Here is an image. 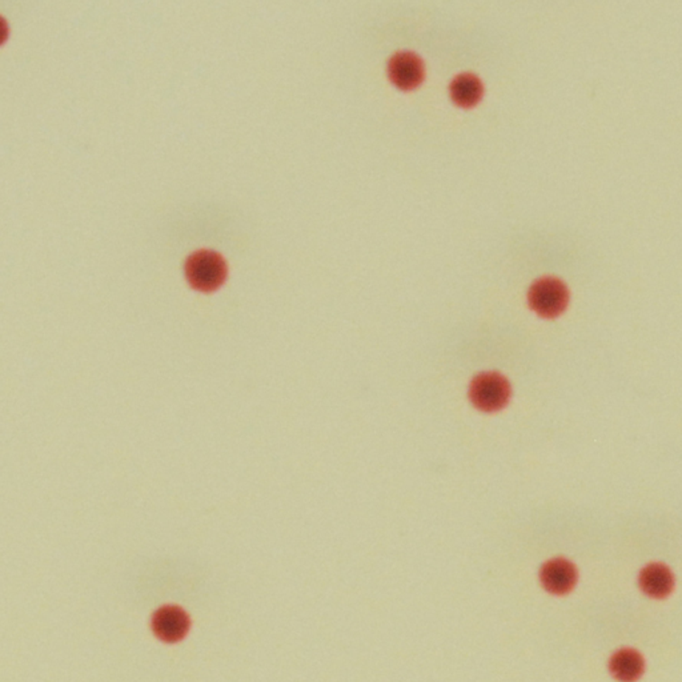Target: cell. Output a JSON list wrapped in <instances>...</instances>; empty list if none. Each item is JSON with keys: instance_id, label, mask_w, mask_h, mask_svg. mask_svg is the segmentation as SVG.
<instances>
[{"instance_id": "1", "label": "cell", "mask_w": 682, "mask_h": 682, "mask_svg": "<svg viewBox=\"0 0 682 682\" xmlns=\"http://www.w3.org/2000/svg\"><path fill=\"white\" fill-rule=\"evenodd\" d=\"M185 276L193 288L210 292L220 287L227 276V263L215 249L201 248L188 255Z\"/></svg>"}, {"instance_id": "2", "label": "cell", "mask_w": 682, "mask_h": 682, "mask_svg": "<svg viewBox=\"0 0 682 682\" xmlns=\"http://www.w3.org/2000/svg\"><path fill=\"white\" fill-rule=\"evenodd\" d=\"M510 388L508 381L499 373H482L474 378L471 386V400L480 411L496 412L504 408L509 400Z\"/></svg>"}, {"instance_id": "3", "label": "cell", "mask_w": 682, "mask_h": 682, "mask_svg": "<svg viewBox=\"0 0 682 682\" xmlns=\"http://www.w3.org/2000/svg\"><path fill=\"white\" fill-rule=\"evenodd\" d=\"M530 307L544 317H556L565 310L568 304V289L563 282L555 277L537 280L529 289Z\"/></svg>"}, {"instance_id": "4", "label": "cell", "mask_w": 682, "mask_h": 682, "mask_svg": "<svg viewBox=\"0 0 682 682\" xmlns=\"http://www.w3.org/2000/svg\"><path fill=\"white\" fill-rule=\"evenodd\" d=\"M190 617L179 606H164L154 614L153 630L158 639L164 642H178L190 631Z\"/></svg>"}, {"instance_id": "5", "label": "cell", "mask_w": 682, "mask_h": 682, "mask_svg": "<svg viewBox=\"0 0 682 682\" xmlns=\"http://www.w3.org/2000/svg\"><path fill=\"white\" fill-rule=\"evenodd\" d=\"M389 77L397 86L411 89L423 79V63L416 53L401 51L389 61Z\"/></svg>"}, {"instance_id": "6", "label": "cell", "mask_w": 682, "mask_h": 682, "mask_svg": "<svg viewBox=\"0 0 682 682\" xmlns=\"http://www.w3.org/2000/svg\"><path fill=\"white\" fill-rule=\"evenodd\" d=\"M576 580V569L569 561L563 560V558L549 561L541 571L543 585L551 593H568L574 588Z\"/></svg>"}, {"instance_id": "7", "label": "cell", "mask_w": 682, "mask_h": 682, "mask_svg": "<svg viewBox=\"0 0 682 682\" xmlns=\"http://www.w3.org/2000/svg\"><path fill=\"white\" fill-rule=\"evenodd\" d=\"M640 586L650 597L661 599L668 596L673 588V576L669 569L661 564H652L642 569Z\"/></svg>"}, {"instance_id": "8", "label": "cell", "mask_w": 682, "mask_h": 682, "mask_svg": "<svg viewBox=\"0 0 682 682\" xmlns=\"http://www.w3.org/2000/svg\"><path fill=\"white\" fill-rule=\"evenodd\" d=\"M611 670L617 680L633 682L641 676L644 661H642V657L634 650H620L612 657Z\"/></svg>"}, {"instance_id": "9", "label": "cell", "mask_w": 682, "mask_h": 682, "mask_svg": "<svg viewBox=\"0 0 682 682\" xmlns=\"http://www.w3.org/2000/svg\"><path fill=\"white\" fill-rule=\"evenodd\" d=\"M482 84L476 75L462 74L451 83V94L460 105L470 106L481 97Z\"/></svg>"}]
</instances>
